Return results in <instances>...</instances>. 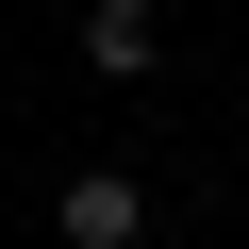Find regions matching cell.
<instances>
[{"mask_svg":"<svg viewBox=\"0 0 249 249\" xmlns=\"http://www.w3.org/2000/svg\"><path fill=\"white\" fill-rule=\"evenodd\" d=\"M83 67L100 83H150V0H83Z\"/></svg>","mask_w":249,"mask_h":249,"instance_id":"2","label":"cell"},{"mask_svg":"<svg viewBox=\"0 0 249 249\" xmlns=\"http://www.w3.org/2000/svg\"><path fill=\"white\" fill-rule=\"evenodd\" d=\"M50 232H67V249H150V199H133V166H83V183L50 199Z\"/></svg>","mask_w":249,"mask_h":249,"instance_id":"1","label":"cell"}]
</instances>
